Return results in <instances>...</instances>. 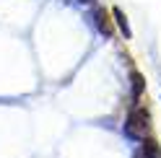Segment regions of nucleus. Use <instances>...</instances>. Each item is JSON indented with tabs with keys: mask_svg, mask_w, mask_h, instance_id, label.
<instances>
[{
	"mask_svg": "<svg viewBox=\"0 0 161 158\" xmlns=\"http://www.w3.org/2000/svg\"><path fill=\"white\" fill-rule=\"evenodd\" d=\"M127 130L133 132V135H138V137H143V132L148 130V114H146V112H140V109H135L133 117H130Z\"/></svg>",
	"mask_w": 161,
	"mask_h": 158,
	"instance_id": "obj_1",
	"label": "nucleus"
}]
</instances>
